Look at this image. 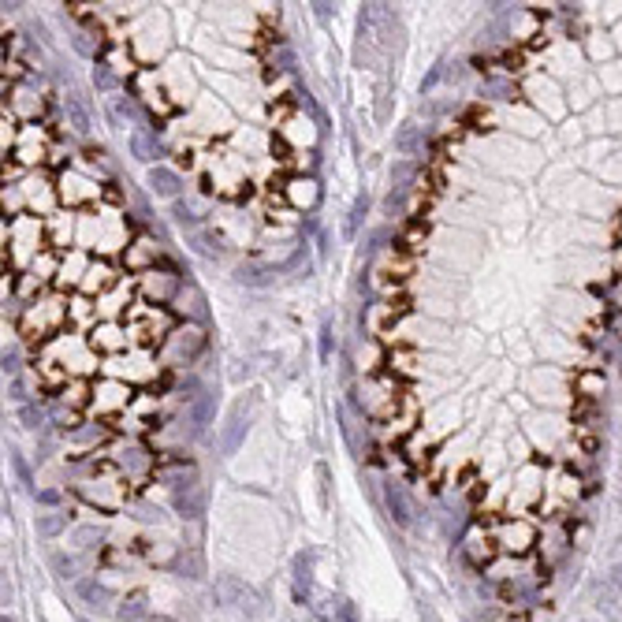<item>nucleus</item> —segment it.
Wrapping results in <instances>:
<instances>
[{"label": "nucleus", "instance_id": "obj_2", "mask_svg": "<svg viewBox=\"0 0 622 622\" xmlns=\"http://www.w3.org/2000/svg\"><path fill=\"white\" fill-rule=\"evenodd\" d=\"M247 421H250V406L239 403L232 414H227V425L220 432V455H235L242 447V440H247Z\"/></svg>", "mask_w": 622, "mask_h": 622}, {"label": "nucleus", "instance_id": "obj_14", "mask_svg": "<svg viewBox=\"0 0 622 622\" xmlns=\"http://www.w3.org/2000/svg\"><path fill=\"white\" fill-rule=\"evenodd\" d=\"M309 570H313V555L299 551V555H294V589H299V593H302V589H309V581H313Z\"/></svg>", "mask_w": 622, "mask_h": 622}, {"label": "nucleus", "instance_id": "obj_22", "mask_svg": "<svg viewBox=\"0 0 622 622\" xmlns=\"http://www.w3.org/2000/svg\"><path fill=\"white\" fill-rule=\"evenodd\" d=\"M0 366H4V376H19V369H23V354H19V347H4V358H0Z\"/></svg>", "mask_w": 622, "mask_h": 622}, {"label": "nucleus", "instance_id": "obj_1", "mask_svg": "<svg viewBox=\"0 0 622 622\" xmlns=\"http://www.w3.org/2000/svg\"><path fill=\"white\" fill-rule=\"evenodd\" d=\"M212 596H217V603H224V608H247L254 600V589L235 574H220L217 585H212Z\"/></svg>", "mask_w": 622, "mask_h": 622}, {"label": "nucleus", "instance_id": "obj_24", "mask_svg": "<svg viewBox=\"0 0 622 622\" xmlns=\"http://www.w3.org/2000/svg\"><path fill=\"white\" fill-rule=\"evenodd\" d=\"M19 418H23L26 429H41V425H45V414L38 410L34 403H23V406H19Z\"/></svg>", "mask_w": 622, "mask_h": 622}, {"label": "nucleus", "instance_id": "obj_5", "mask_svg": "<svg viewBox=\"0 0 622 622\" xmlns=\"http://www.w3.org/2000/svg\"><path fill=\"white\" fill-rule=\"evenodd\" d=\"M172 507H175L179 518H202V514H205V492H202L198 484L179 488V492L172 496Z\"/></svg>", "mask_w": 622, "mask_h": 622}, {"label": "nucleus", "instance_id": "obj_23", "mask_svg": "<svg viewBox=\"0 0 622 622\" xmlns=\"http://www.w3.org/2000/svg\"><path fill=\"white\" fill-rule=\"evenodd\" d=\"M11 466H15V473H19V484L26 488V492H34V496H38V488H34V477H30V466L23 462V455H15V451H11Z\"/></svg>", "mask_w": 622, "mask_h": 622}, {"label": "nucleus", "instance_id": "obj_7", "mask_svg": "<svg viewBox=\"0 0 622 622\" xmlns=\"http://www.w3.org/2000/svg\"><path fill=\"white\" fill-rule=\"evenodd\" d=\"M187 418H190V432L202 436L212 421V391H198V399L187 406Z\"/></svg>", "mask_w": 622, "mask_h": 622}, {"label": "nucleus", "instance_id": "obj_11", "mask_svg": "<svg viewBox=\"0 0 622 622\" xmlns=\"http://www.w3.org/2000/svg\"><path fill=\"white\" fill-rule=\"evenodd\" d=\"M503 544L511 548V551H526V548L533 544V529L526 526V522H518V526H507V533H503Z\"/></svg>", "mask_w": 622, "mask_h": 622}, {"label": "nucleus", "instance_id": "obj_26", "mask_svg": "<svg viewBox=\"0 0 622 622\" xmlns=\"http://www.w3.org/2000/svg\"><path fill=\"white\" fill-rule=\"evenodd\" d=\"M336 622H362V618H358V608H354L351 600H339L336 603Z\"/></svg>", "mask_w": 622, "mask_h": 622}, {"label": "nucleus", "instance_id": "obj_28", "mask_svg": "<svg viewBox=\"0 0 622 622\" xmlns=\"http://www.w3.org/2000/svg\"><path fill=\"white\" fill-rule=\"evenodd\" d=\"M321 358H324V362H332V324L328 321L321 324Z\"/></svg>", "mask_w": 622, "mask_h": 622}, {"label": "nucleus", "instance_id": "obj_9", "mask_svg": "<svg viewBox=\"0 0 622 622\" xmlns=\"http://www.w3.org/2000/svg\"><path fill=\"white\" fill-rule=\"evenodd\" d=\"M145 611H150V603H145V593H142V589H135V593H127V596L120 600L116 618H120V622H138V618H145Z\"/></svg>", "mask_w": 622, "mask_h": 622}, {"label": "nucleus", "instance_id": "obj_30", "mask_svg": "<svg viewBox=\"0 0 622 622\" xmlns=\"http://www.w3.org/2000/svg\"><path fill=\"white\" fill-rule=\"evenodd\" d=\"M418 615H421V622H440V615H436V608H432V603L429 600H418Z\"/></svg>", "mask_w": 622, "mask_h": 622}, {"label": "nucleus", "instance_id": "obj_17", "mask_svg": "<svg viewBox=\"0 0 622 622\" xmlns=\"http://www.w3.org/2000/svg\"><path fill=\"white\" fill-rule=\"evenodd\" d=\"M120 466L123 470H145V466H150V451L138 447V444H130V447L120 451Z\"/></svg>", "mask_w": 622, "mask_h": 622}, {"label": "nucleus", "instance_id": "obj_3", "mask_svg": "<svg viewBox=\"0 0 622 622\" xmlns=\"http://www.w3.org/2000/svg\"><path fill=\"white\" fill-rule=\"evenodd\" d=\"M145 183H150V190L157 194V198H172V202H179V190H183V175H179L175 168H168V165H153L150 175H145Z\"/></svg>", "mask_w": 622, "mask_h": 622}, {"label": "nucleus", "instance_id": "obj_10", "mask_svg": "<svg viewBox=\"0 0 622 622\" xmlns=\"http://www.w3.org/2000/svg\"><path fill=\"white\" fill-rule=\"evenodd\" d=\"M63 112H68V120H71V130H75V135H90V112L83 108V101H78L75 93L63 97Z\"/></svg>", "mask_w": 622, "mask_h": 622}, {"label": "nucleus", "instance_id": "obj_19", "mask_svg": "<svg viewBox=\"0 0 622 622\" xmlns=\"http://www.w3.org/2000/svg\"><path fill=\"white\" fill-rule=\"evenodd\" d=\"M101 540H105V533L97 529V526H78L71 533V544H78V548H97Z\"/></svg>", "mask_w": 622, "mask_h": 622}, {"label": "nucleus", "instance_id": "obj_25", "mask_svg": "<svg viewBox=\"0 0 622 622\" xmlns=\"http://www.w3.org/2000/svg\"><path fill=\"white\" fill-rule=\"evenodd\" d=\"M53 570H56V578L71 581L75 578V559H68V555H53Z\"/></svg>", "mask_w": 622, "mask_h": 622}, {"label": "nucleus", "instance_id": "obj_27", "mask_svg": "<svg viewBox=\"0 0 622 622\" xmlns=\"http://www.w3.org/2000/svg\"><path fill=\"white\" fill-rule=\"evenodd\" d=\"M581 391H585L589 399H596V391H603V376H596V373L581 376Z\"/></svg>", "mask_w": 622, "mask_h": 622}, {"label": "nucleus", "instance_id": "obj_6", "mask_svg": "<svg viewBox=\"0 0 622 622\" xmlns=\"http://www.w3.org/2000/svg\"><path fill=\"white\" fill-rule=\"evenodd\" d=\"M75 589H78V600H83L86 608H93V611H105L108 603H112V593L97 578H78Z\"/></svg>", "mask_w": 622, "mask_h": 622}, {"label": "nucleus", "instance_id": "obj_32", "mask_svg": "<svg viewBox=\"0 0 622 622\" xmlns=\"http://www.w3.org/2000/svg\"><path fill=\"white\" fill-rule=\"evenodd\" d=\"M86 38H90V34H75V38H71V45H75V53H83V56H93V45H90Z\"/></svg>", "mask_w": 622, "mask_h": 622}, {"label": "nucleus", "instance_id": "obj_33", "mask_svg": "<svg viewBox=\"0 0 622 622\" xmlns=\"http://www.w3.org/2000/svg\"><path fill=\"white\" fill-rule=\"evenodd\" d=\"M38 503H45V507H60V492H56V488H41V492H38Z\"/></svg>", "mask_w": 622, "mask_h": 622}, {"label": "nucleus", "instance_id": "obj_20", "mask_svg": "<svg viewBox=\"0 0 622 622\" xmlns=\"http://www.w3.org/2000/svg\"><path fill=\"white\" fill-rule=\"evenodd\" d=\"M172 220H175L179 227H190V232H198V224H202L198 212H194L190 205H183V202H175V209H172Z\"/></svg>", "mask_w": 622, "mask_h": 622}, {"label": "nucleus", "instance_id": "obj_15", "mask_svg": "<svg viewBox=\"0 0 622 622\" xmlns=\"http://www.w3.org/2000/svg\"><path fill=\"white\" fill-rule=\"evenodd\" d=\"M190 247L198 250L202 257H220V250H224L220 239L212 235V232H194V235H190Z\"/></svg>", "mask_w": 622, "mask_h": 622}, {"label": "nucleus", "instance_id": "obj_16", "mask_svg": "<svg viewBox=\"0 0 622 622\" xmlns=\"http://www.w3.org/2000/svg\"><path fill=\"white\" fill-rule=\"evenodd\" d=\"M366 212H369V198H366V194H358L354 205H351V212H347V227H343V232H347V239L358 235V227H362V217H366Z\"/></svg>", "mask_w": 622, "mask_h": 622}, {"label": "nucleus", "instance_id": "obj_21", "mask_svg": "<svg viewBox=\"0 0 622 622\" xmlns=\"http://www.w3.org/2000/svg\"><path fill=\"white\" fill-rule=\"evenodd\" d=\"M130 153H135L138 160H153V157H157V145L145 138L142 130H135V135H130Z\"/></svg>", "mask_w": 622, "mask_h": 622}, {"label": "nucleus", "instance_id": "obj_31", "mask_svg": "<svg viewBox=\"0 0 622 622\" xmlns=\"http://www.w3.org/2000/svg\"><path fill=\"white\" fill-rule=\"evenodd\" d=\"M440 78H444V63H436V68L429 71V78H425V83H421V93H429L436 83H440Z\"/></svg>", "mask_w": 622, "mask_h": 622}, {"label": "nucleus", "instance_id": "obj_12", "mask_svg": "<svg viewBox=\"0 0 622 622\" xmlns=\"http://www.w3.org/2000/svg\"><path fill=\"white\" fill-rule=\"evenodd\" d=\"M175 570L183 578H190V581H198L202 574H205V563H202V555L198 551H179V559H175Z\"/></svg>", "mask_w": 622, "mask_h": 622}, {"label": "nucleus", "instance_id": "obj_34", "mask_svg": "<svg viewBox=\"0 0 622 622\" xmlns=\"http://www.w3.org/2000/svg\"><path fill=\"white\" fill-rule=\"evenodd\" d=\"M608 581H611L615 589H622V563H615V566H611V574H608Z\"/></svg>", "mask_w": 622, "mask_h": 622}, {"label": "nucleus", "instance_id": "obj_13", "mask_svg": "<svg viewBox=\"0 0 622 622\" xmlns=\"http://www.w3.org/2000/svg\"><path fill=\"white\" fill-rule=\"evenodd\" d=\"M38 537H45V540H53V537H60L63 529H68V514H38Z\"/></svg>", "mask_w": 622, "mask_h": 622}, {"label": "nucleus", "instance_id": "obj_35", "mask_svg": "<svg viewBox=\"0 0 622 622\" xmlns=\"http://www.w3.org/2000/svg\"><path fill=\"white\" fill-rule=\"evenodd\" d=\"M138 518H145V522H153V518H160V511H157V507H138Z\"/></svg>", "mask_w": 622, "mask_h": 622}, {"label": "nucleus", "instance_id": "obj_36", "mask_svg": "<svg viewBox=\"0 0 622 622\" xmlns=\"http://www.w3.org/2000/svg\"><path fill=\"white\" fill-rule=\"evenodd\" d=\"M574 622H596V618H574Z\"/></svg>", "mask_w": 622, "mask_h": 622}, {"label": "nucleus", "instance_id": "obj_8", "mask_svg": "<svg viewBox=\"0 0 622 622\" xmlns=\"http://www.w3.org/2000/svg\"><path fill=\"white\" fill-rule=\"evenodd\" d=\"M395 153H403V157L425 153V135H421V127H414V123L399 127V135H395Z\"/></svg>", "mask_w": 622, "mask_h": 622}, {"label": "nucleus", "instance_id": "obj_18", "mask_svg": "<svg viewBox=\"0 0 622 622\" xmlns=\"http://www.w3.org/2000/svg\"><path fill=\"white\" fill-rule=\"evenodd\" d=\"M93 86L101 90V93H112V90H116V75H112V63H105V60H97V63H93Z\"/></svg>", "mask_w": 622, "mask_h": 622}, {"label": "nucleus", "instance_id": "obj_4", "mask_svg": "<svg viewBox=\"0 0 622 622\" xmlns=\"http://www.w3.org/2000/svg\"><path fill=\"white\" fill-rule=\"evenodd\" d=\"M384 503H388V514L399 522V526H410L414 522V503L406 496V488L399 481H388L384 484Z\"/></svg>", "mask_w": 622, "mask_h": 622}, {"label": "nucleus", "instance_id": "obj_29", "mask_svg": "<svg viewBox=\"0 0 622 622\" xmlns=\"http://www.w3.org/2000/svg\"><path fill=\"white\" fill-rule=\"evenodd\" d=\"M403 198H406V194L391 187V194L384 198V212H388V217H395V209H403Z\"/></svg>", "mask_w": 622, "mask_h": 622}]
</instances>
